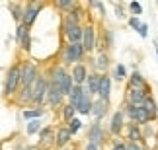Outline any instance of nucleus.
I'll return each mask as SVG.
<instances>
[{"mask_svg": "<svg viewBox=\"0 0 158 150\" xmlns=\"http://www.w3.org/2000/svg\"><path fill=\"white\" fill-rule=\"evenodd\" d=\"M18 88H20V64H12L8 68V72H6V78H4V95L6 98H10V95H14L18 92Z\"/></svg>", "mask_w": 158, "mask_h": 150, "instance_id": "nucleus-1", "label": "nucleus"}, {"mask_svg": "<svg viewBox=\"0 0 158 150\" xmlns=\"http://www.w3.org/2000/svg\"><path fill=\"white\" fill-rule=\"evenodd\" d=\"M47 98V78L45 76H37L35 82L31 84V103L33 105H43Z\"/></svg>", "mask_w": 158, "mask_h": 150, "instance_id": "nucleus-2", "label": "nucleus"}, {"mask_svg": "<svg viewBox=\"0 0 158 150\" xmlns=\"http://www.w3.org/2000/svg\"><path fill=\"white\" fill-rule=\"evenodd\" d=\"M82 57H84V47H82L80 41H78V43H69L64 47L60 61H63V64H72V63L82 61Z\"/></svg>", "mask_w": 158, "mask_h": 150, "instance_id": "nucleus-3", "label": "nucleus"}, {"mask_svg": "<svg viewBox=\"0 0 158 150\" xmlns=\"http://www.w3.org/2000/svg\"><path fill=\"white\" fill-rule=\"evenodd\" d=\"M39 76V68L35 63H23L20 64V86H29L35 82V78Z\"/></svg>", "mask_w": 158, "mask_h": 150, "instance_id": "nucleus-4", "label": "nucleus"}, {"mask_svg": "<svg viewBox=\"0 0 158 150\" xmlns=\"http://www.w3.org/2000/svg\"><path fill=\"white\" fill-rule=\"evenodd\" d=\"M39 12H41V4L37 2V0H31V2H27L26 4V8H23L22 12V22L26 27H31L35 20H37V16H39Z\"/></svg>", "mask_w": 158, "mask_h": 150, "instance_id": "nucleus-5", "label": "nucleus"}, {"mask_svg": "<svg viewBox=\"0 0 158 150\" xmlns=\"http://www.w3.org/2000/svg\"><path fill=\"white\" fill-rule=\"evenodd\" d=\"M123 115H127L133 123H148L150 119H152V117L148 115V111L144 109L143 105H129V103H127Z\"/></svg>", "mask_w": 158, "mask_h": 150, "instance_id": "nucleus-6", "label": "nucleus"}, {"mask_svg": "<svg viewBox=\"0 0 158 150\" xmlns=\"http://www.w3.org/2000/svg\"><path fill=\"white\" fill-rule=\"evenodd\" d=\"M63 98H64V95H63V92H60L59 84L47 78V98H45V101L51 107H59L60 103H63Z\"/></svg>", "mask_w": 158, "mask_h": 150, "instance_id": "nucleus-7", "label": "nucleus"}, {"mask_svg": "<svg viewBox=\"0 0 158 150\" xmlns=\"http://www.w3.org/2000/svg\"><path fill=\"white\" fill-rule=\"evenodd\" d=\"M64 35L69 39V43H78L82 39V26L80 23H72V22H64Z\"/></svg>", "mask_w": 158, "mask_h": 150, "instance_id": "nucleus-8", "label": "nucleus"}, {"mask_svg": "<svg viewBox=\"0 0 158 150\" xmlns=\"http://www.w3.org/2000/svg\"><path fill=\"white\" fill-rule=\"evenodd\" d=\"M16 43L20 49L29 51V45H31V39H29V27H26L23 23H18L16 29Z\"/></svg>", "mask_w": 158, "mask_h": 150, "instance_id": "nucleus-9", "label": "nucleus"}, {"mask_svg": "<svg viewBox=\"0 0 158 150\" xmlns=\"http://www.w3.org/2000/svg\"><path fill=\"white\" fill-rule=\"evenodd\" d=\"M88 142H94V144H100V146L106 142V131L102 129L100 121L92 123V127L88 129Z\"/></svg>", "mask_w": 158, "mask_h": 150, "instance_id": "nucleus-10", "label": "nucleus"}, {"mask_svg": "<svg viewBox=\"0 0 158 150\" xmlns=\"http://www.w3.org/2000/svg\"><path fill=\"white\" fill-rule=\"evenodd\" d=\"M82 47H84V53H90L96 49V29L92 26L84 27L82 29Z\"/></svg>", "mask_w": 158, "mask_h": 150, "instance_id": "nucleus-11", "label": "nucleus"}, {"mask_svg": "<svg viewBox=\"0 0 158 150\" xmlns=\"http://www.w3.org/2000/svg\"><path fill=\"white\" fill-rule=\"evenodd\" d=\"M147 98H148V92H144V90H137V88L127 90V103L129 105H144Z\"/></svg>", "mask_w": 158, "mask_h": 150, "instance_id": "nucleus-12", "label": "nucleus"}, {"mask_svg": "<svg viewBox=\"0 0 158 150\" xmlns=\"http://www.w3.org/2000/svg\"><path fill=\"white\" fill-rule=\"evenodd\" d=\"M82 86H84V84H82ZM76 111L80 113V115H90V111H92V95H90L86 86H84V92H82L80 101L76 103Z\"/></svg>", "mask_w": 158, "mask_h": 150, "instance_id": "nucleus-13", "label": "nucleus"}, {"mask_svg": "<svg viewBox=\"0 0 158 150\" xmlns=\"http://www.w3.org/2000/svg\"><path fill=\"white\" fill-rule=\"evenodd\" d=\"M70 76H72V82H74L76 86H82V84L86 82V76H88V68L84 67L82 63H76L74 67H72V72H70Z\"/></svg>", "mask_w": 158, "mask_h": 150, "instance_id": "nucleus-14", "label": "nucleus"}, {"mask_svg": "<svg viewBox=\"0 0 158 150\" xmlns=\"http://www.w3.org/2000/svg\"><path fill=\"white\" fill-rule=\"evenodd\" d=\"M107 107H109L107 101H104V99L98 98L96 101H92V111H90V115H94L96 121H100V119H104L107 115Z\"/></svg>", "mask_w": 158, "mask_h": 150, "instance_id": "nucleus-15", "label": "nucleus"}, {"mask_svg": "<svg viewBox=\"0 0 158 150\" xmlns=\"http://www.w3.org/2000/svg\"><path fill=\"white\" fill-rule=\"evenodd\" d=\"M109 95H111V78L109 76H102V80H100V88H98V98L100 99H104L109 103Z\"/></svg>", "mask_w": 158, "mask_h": 150, "instance_id": "nucleus-16", "label": "nucleus"}, {"mask_svg": "<svg viewBox=\"0 0 158 150\" xmlns=\"http://www.w3.org/2000/svg\"><path fill=\"white\" fill-rule=\"evenodd\" d=\"M70 139H72L70 131L66 127H60L57 133H55V146H57V148H64L70 142Z\"/></svg>", "mask_w": 158, "mask_h": 150, "instance_id": "nucleus-17", "label": "nucleus"}, {"mask_svg": "<svg viewBox=\"0 0 158 150\" xmlns=\"http://www.w3.org/2000/svg\"><path fill=\"white\" fill-rule=\"evenodd\" d=\"M39 144L41 146H51V144H55V129L53 127L39 129Z\"/></svg>", "mask_w": 158, "mask_h": 150, "instance_id": "nucleus-18", "label": "nucleus"}, {"mask_svg": "<svg viewBox=\"0 0 158 150\" xmlns=\"http://www.w3.org/2000/svg\"><path fill=\"white\" fill-rule=\"evenodd\" d=\"M18 98H16V103L18 105H27L31 103V84L29 86H20L18 88Z\"/></svg>", "mask_w": 158, "mask_h": 150, "instance_id": "nucleus-19", "label": "nucleus"}, {"mask_svg": "<svg viewBox=\"0 0 158 150\" xmlns=\"http://www.w3.org/2000/svg\"><path fill=\"white\" fill-rule=\"evenodd\" d=\"M123 131V111H115L109 123V133L111 135H119Z\"/></svg>", "mask_w": 158, "mask_h": 150, "instance_id": "nucleus-20", "label": "nucleus"}, {"mask_svg": "<svg viewBox=\"0 0 158 150\" xmlns=\"http://www.w3.org/2000/svg\"><path fill=\"white\" fill-rule=\"evenodd\" d=\"M100 80H102V74H88V76H86V82H84V86L88 88L90 95H98Z\"/></svg>", "mask_w": 158, "mask_h": 150, "instance_id": "nucleus-21", "label": "nucleus"}, {"mask_svg": "<svg viewBox=\"0 0 158 150\" xmlns=\"http://www.w3.org/2000/svg\"><path fill=\"white\" fill-rule=\"evenodd\" d=\"M129 88H137V90H144V92H150L148 84L144 82V78L139 72H133V76L129 78Z\"/></svg>", "mask_w": 158, "mask_h": 150, "instance_id": "nucleus-22", "label": "nucleus"}, {"mask_svg": "<svg viewBox=\"0 0 158 150\" xmlns=\"http://www.w3.org/2000/svg\"><path fill=\"white\" fill-rule=\"evenodd\" d=\"M43 113H45V109H43V105H35V107H31V109H23V119H39V117H43Z\"/></svg>", "mask_w": 158, "mask_h": 150, "instance_id": "nucleus-23", "label": "nucleus"}, {"mask_svg": "<svg viewBox=\"0 0 158 150\" xmlns=\"http://www.w3.org/2000/svg\"><path fill=\"white\" fill-rule=\"evenodd\" d=\"M82 92H84V86H72V90H70V94L66 95V98H69V103L70 105H74L76 107V103L78 101H80V98H82Z\"/></svg>", "mask_w": 158, "mask_h": 150, "instance_id": "nucleus-24", "label": "nucleus"}, {"mask_svg": "<svg viewBox=\"0 0 158 150\" xmlns=\"http://www.w3.org/2000/svg\"><path fill=\"white\" fill-rule=\"evenodd\" d=\"M72 86H74V82H72V76H70V72H66V74L63 76V80H60V84H59V88H60V92H63L64 98L70 94Z\"/></svg>", "mask_w": 158, "mask_h": 150, "instance_id": "nucleus-25", "label": "nucleus"}, {"mask_svg": "<svg viewBox=\"0 0 158 150\" xmlns=\"http://www.w3.org/2000/svg\"><path fill=\"white\" fill-rule=\"evenodd\" d=\"M127 133H129V140H133V142L143 140V133H141V129H139V125H135V123H131L129 127H127Z\"/></svg>", "mask_w": 158, "mask_h": 150, "instance_id": "nucleus-26", "label": "nucleus"}, {"mask_svg": "<svg viewBox=\"0 0 158 150\" xmlns=\"http://www.w3.org/2000/svg\"><path fill=\"white\" fill-rule=\"evenodd\" d=\"M94 67L98 68V70H106V68L109 67V57L106 55L104 51H102L100 55H98V59H96V63H94Z\"/></svg>", "mask_w": 158, "mask_h": 150, "instance_id": "nucleus-27", "label": "nucleus"}, {"mask_svg": "<svg viewBox=\"0 0 158 150\" xmlns=\"http://www.w3.org/2000/svg\"><path fill=\"white\" fill-rule=\"evenodd\" d=\"M39 129H41V121H39V119H29L26 133L27 135H35V133H39Z\"/></svg>", "mask_w": 158, "mask_h": 150, "instance_id": "nucleus-28", "label": "nucleus"}, {"mask_svg": "<svg viewBox=\"0 0 158 150\" xmlns=\"http://www.w3.org/2000/svg\"><path fill=\"white\" fill-rule=\"evenodd\" d=\"M66 123H69V127H66V129L70 131V135H76L78 131L82 129V121H80V119H74V117H72V119H69Z\"/></svg>", "mask_w": 158, "mask_h": 150, "instance_id": "nucleus-29", "label": "nucleus"}, {"mask_svg": "<svg viewBox=\"0 0 158 150\" xmlns=\"http://www.w3.org/2000/svg\"><path fill=\"white\" fill-rule=\"evenodd\" d=\"M74 4H76V0H55V6L59 10H64V12H69Z\"/></svg>", "mask_w": 158, "mask_h": 150, "instance_id": "nucleus-30", "label": "nucleus"}, {"mask_svg": "<svg viewBox=\"0 0 158 150\" xmlns=\"http://www.w3.org/2000/svg\"><path fill=\"white\" fill-rule=\"evenodd\" d=\"M74 113H76V107H74V105L66 103V105L63 107V119H64V121H69V119H72V117H74Z\"/></svg>", "mask_w": 158, "mask_h": 150, "instance_id": "nucleus-31", "label": "nucleus"}, {"mask_svg": "<svg viewBox=\"0 0 158 150\" xmlns=\"http://www.w3.org/2000/svg\"><path fill=\"white\" fill-rule=\"evenodd\" d=\"M10 12H12V16H14V20L20 23L22 22V12H23V8H22V6H18V4H10Z\"/></svg>", "mask_w": 158, "mask_h": 150, "instance_id": "nucleus-32", "label": "nucleus"}, {"mask_svg": "<svg viewBox=\"0 0 158 150\" xmlns=\"http://www.w3.org/2000/svg\"><path fill=\"white\" fill-rule=\"evenodd\" d=\"M144 109L148 111V115L154 119V115H156V103H154V99H150V98H147V101H144Z\"/></svg>", "mask_w": 158, "mask_h": 150, "instance_id": "nucleus-33", "label": "nucleus"}, {"mask_svg": "<svg viewBox=\"0 0 158 150\" xmlns=\"http://www.w3.org/2000/svg\"><path fill=\"white\" fill-rule=\"evenodd\" d=\"M115 76H117V80L127 78V68L123 67V64H117V67H115Z\"/></svg>", "mask_w": 158, "mask_h": 150, "instance_id": "nucleus-34", "label": "nucleus"}, {"mask_svg": "<svg viewBox=\"0 0 158 150\" xmlns=\"http://www.w3.org/2000/svg\"><path fill=\"white\" fill-rule=\"evenodd\" d=\"M129 8H131V12H133V14H135V16H141V14H143V6L139 4L137 0H133V2L129 4Z\"/></svg>", "mask_w": 158, "mask_h": 150, "instance_id": "nucleus-35", "label": "nucleus"}, {"mask_svg": "<svg viewBox=\"0 0 158 150\" xmlns=\"http://www.w3.org/2000/svg\"><path fill=\"white\" fill-rule=\"evenodd\" d=\"M141 20H139V16H133V18H129V26L135 29V31H139V27H141Z\"/></svg>", "mask_w": 158, "mask_h": 150, "instance_id": "nucleus-36", "label": "nucleus"}, {"mask_svg": "<svg viewBox=\"0 0 158 150\" xmlns=\"http://www.w3.org/2000/svg\"><path fill=\"white\" fill-rule=\"evenodd\" d=\"M139 35H141V37H147V35H148V26H147V23H141V27H139Z\"/></svg>", "mask_w": 158, "mask_h": 150, "instance_id": "nucleus-37", "label": "nucleus"}, {"mask_svg": "<svg viewBox=\"0 0 158 150\" xmlns=\"http://www.w3.org/2000/svg\"><path fill=\"white\" fill-rule=\"evenodd\" d=\"M125 150H143L141 148V144H139V142H129V144H125Z\"/></svg>", "mask_w": 158, "mask_h": 150, "instance_id": "nucleus-38", "label": "nucleus"}, {"mask_svg": "<svg viewBox=\"0 0 158 150\" xmlns=\"http://www.w3.org/2000/svg\"><path fill=\"white\" fill-rule=\"evenodd\" d=\"M111 150H125V142H123V140H115Z\"/></svg>", "mask_w": 158, "mask_h": 150, "instance_id": "nucleus-39", "label": "nucleus"}, {"mask_svg": "<svg viewBox=\"0 0 158 150\" xmlns=\"http://www.w3.org/2000/svg\"><path fill=\"white\" fill-rule=\"evenodd\" d=\"M86 150H102V146H100V144H94V142H88V144H86Z\"/></svg>", "mask_w": 158, "mask_h": 150, "instance_id": "nucleus-40", "label": "nucleus"}, {"mask_svg": "<svg viewBox=\"0 0 158 150\" xmlns=\"http://www.w3.org/2000/svg\"><path fill=\"white\" fill-rule=\"evenodd\" d=\"M156 57H158V49H156Z\"/></svg>", "mask_w": 158, "mask_h": 150, "instance_id": "nucleus-41", "label": "nucleus"}, {"mask_svg": "<svg viewBox=\"0 0 158 150\" xmlns=\"http://www.w3.org/2000/svg\"><path fill=\"white\" fill-rule=\"evenodd\" d=\"M0 150H2V146H0Z\"/></svg>", "mask_w": 158, "mask_h": 150, "instance_id": "nucleus-42", "label": "nucleus"}, {"mask_svg": "<svg viewBox=\"0 0 158 150\" xmlns=\"http://www.w3.org/2000/svg\"><path fill=\"white\" fill-rule=\"evenodd\" d=\"M143 150H144V148H143Z\"/></svg>", "mask_w": 158, "mask_h": 150, "instance_id": "nucleus-43", "label": "nucleus"}]
</instances>
